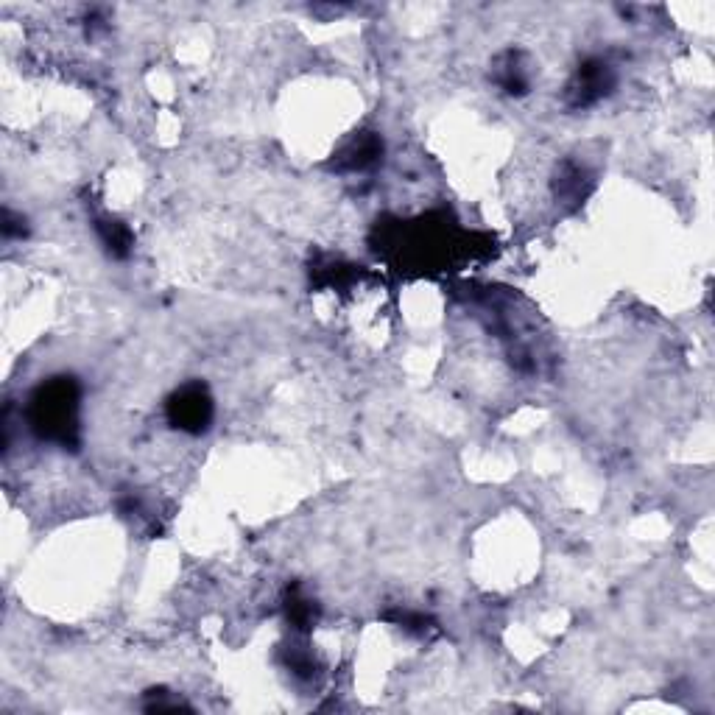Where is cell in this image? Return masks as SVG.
Listing matches in <instances>:
<instances>
[{"instance_id": "6da1fadb", "label": "cell", "mask_w": 715, "mask_h": 715, "mask_svg": "<svg viewBox=\"0 0 715 715\" xmlns=\"http://www.w3.org/2000/svg\"><path fill=\"white\" fill-rule=\"evenodd\" d=\"M28 425L45 442L76 445L79 436V386L73 378L42 383L28 403Z\"/></svg>"}, {"instance_id": "7a4b0ae2", "label": "cell", "mask_w": 715, "mask_h": 715, "mask_svg": "<svg viewBox=\"0 0 715 715\" xmlns=\"http://www.w3.org/2000/svg\"><path fill=\"white\" fill-rule=\"evenodd\" d=\"M168 422L176 431L185 433H204L213 422V400L202 383H188L179 392L171 394V400L165 405Z\"/></svg>"}, {"instance_id": "3957f363", "label": "cell", "mask_w": 715, "mask_h": 715, "mask_svg": "<svg viewBox=\"0 0 715 715\" xmlns=\"http://www.w3.org/2000/svg\"><path fill=\"white\" fill-rule=\"evenodd\" d=\"M615 87V70L604 59H587L576 73V81L570 84V104L573 107H590L601 101Z\"/></svg>"}, {"instance_id": "277c9868", "label": "cell", "mask_w": 715, "mask_h": 715, "mask_svg": "<svg viewBox=\"0 0 715 715\" xmlns=\"http://www.w3.org/2000/svg\"><path fill=\"white\" fill-rule=\"evenodd\" d=\"M380 157H383V140L375 132H364L344 143V149L336 154V165L341 171H366L378 165Z\"/></svg>"}, {"instance_id": "5b68a950", "label": "cell", "mask_w": 715, "mask_h": 715, "mask_svg": "<svg viewBox=\"0 0 715 715\" xmlns=\"http://www.w3.org/2000/svg\"><path fill=\"white\" fill-rule=\"evenodd\" d=\"M95 232H98V238L107 246V252L112 257H126L132 252V246H135L132 230H129L123 221H118V218H98V221H95Z\"/></svg>"}, {"instance_id": "8992f818", "label": "cell", "mask_w": 715, "mask_h": 715, "mask_svg": "<svg viewBox=\"0 0 715 715\" xmlns=\"http://www.w3.org/2000/svg\"><path fill=\"white\" fill-rule=\"evenodd\" d=\"M285 615H288V621L294 623V629L308 632L316 623V601H311L299 587H294L285 595Z\"/></svg>"}, {"instance_id": "52a82bcc", "label": "cell", "mask_w": 715, "mask_h": 715, "mask_svg": "<svg viewBox=\"0 0 715 715\" xmlns=\"http://www.w3.org/2000/svg\"><path fill=\"white\" fill-rule=\"evenodd\" d=\"M165 696H168L165 690H151L149 702L143 704V707L151 710V713H154V710H157V713H160V710H188V704L182 702L179 696H176V699H165Z\"/></svg>"}, {"instance_id": "ba28073f", "label": "cell", "mask_w": 715, "mask_h": 715, "mask_svg": "<svg viewBox=\"0 0 715 715\" xmlns=\"http://www.w3.org/2000/svg\"><path fill=\"white\" fill-rule=\"evenodd\" d=\"M26 218L23 216H14L12 210H6L3 213V235L6 238H23V232H26Z\"/></svg>"}]
</instances>
